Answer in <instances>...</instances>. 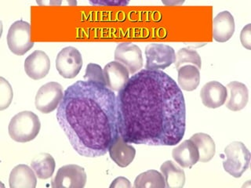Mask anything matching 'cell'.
Masks as SVG:
<instances>
[{
  "mask_svg": "<svg viewBox=\"0 0 251 188\" xmlns=\"http://www.w3.org/2000/svg\"><path fill=\"white\" fill-rule=\"evenodd\" d=\"M120 136L131 144L175 146L182 141L186 108L178 85L161 70L133 74L117 96Z\"/></svg>",
  "mask_w": 251,
  "mask_h": 188,
  "instance_id": "6da1fadb",
  "label": "cell"
},
{
  "mask_svg": "<svg viewBox=\"0 0 251 188\" xmlns=\"http://www.w3.org/2000/svg\"><path fill=\"white\" fill-rule=\"evenodd\" d=\"M82 67V55L76 48L65 47L57 54L56 68L63 78H73L76 77Z\"/></svg>",
  "mask_w": 251,
  "mask_h": 188,
  "instance_id": "9c48e42d",
  "label": "cell"
},
{
  "mask_svg": "<svg viewBox=\"0 0 251 188\" xmlns=\"http://www.w3.org/2000/svg\"><path fill=\"white\" fill-rule=\"evenodd\" d=\"M90 3L94 6H124L129 3L128 1H90Z\"/></svg>",
  "mask_w": 251,
  "mask_h": 188,
  "instance_id": "83f0119b",
  "label": "cell"
},
{
  "mask_svg": "<svg viewBox=\"0 0 251 188\" xmlns=\"http://www.w3.org/2000/svg\"><path fill=\"white\" fill-rule=\"evenodd\" d=\"M146 65L148 70H162L167 69L176 60L175 49L163 43H151L145 48Z\"/></svg>",
  "mask_w": 251,
  "mask_h": 188,
  "instance_id": "8992f818",
  "label": "cell"
},
{
  "mask_svg": "<svg viewBox=\"0 0 251 188\" xmlns=\"http://www.w3.org/2000/svg\"><path fill=\"white\" fill-rule=\"evenodd\" d=\"M175 65L176 70L184 65H194L197 69H201L202 60L200 54L194 49L182 48L176 53Z\"/></svg>",
  "mask_w": 251,
  "mask_h": 188,
  "instance_id": "cb8c5ba5",
  "label": "cell"
},
{
  "mask_svg": "<svg viewBox=\"0 0 251 188\" xmlns=\"http://www.w3.org/2000/svg\"><path fill=\"white\" fill-rule=\"evenodd\" d=\"M9 184L10 188H35L37 176L27 164H18L10 172Z\"/></svg>",
  "mask_w": 251,
  "mask_h": 188,
  "instance_id": "e0dca14e",
  "label": "cell"
},
{
  "mask_svg": "<svg viewBox=\"0 0 251 188\" xmlns=\"http://www.w3.org/2000/svg\"><path fill=\"white\" fill-rule=\"evenodd\" d=\"M56 117L75 151L86 158L105 155L120 136L116 94L100 82L69 86Z\"/></svg>",
  "mask_w": 251,
  "mask_h": 188,
  "instance_id": "7a4b0ae2",
  "label": "cell"
},
{
  "mask_svg": "<svg viewBox=\"0 0 251 188\" xmlns=\"http://www.w3.org/2000/svg\"><path fill=\"white\" fill-rule=\"evenodd\" d=\"M227 109L232 112H238L243 110L247 106L249 100V91L247 86L242 82L233 81L227 84Z\"/></svg>",
  "mask_w": 251,
  "mask_h": 188,
  "instance_id": "ac0fdd59",
  "label": "cell"
},
{
  "mask_svg": "<svg viewBox=\"0 0 251 188\" xmlns=\"http://www.w3.org/2000/svg\"><path fill=\"white\" fill-rule=\"evenodd\" d=\"M178 71V86L180 90L193 91L200 85V69L194 65H184L177 70Z\"/></svg>",
  "mask_w": 251,
  "mask_h": 188,
  "instance_id": "7402d4cb",
  "label": "cell"
},
{
  "mask_svg": "<svg viewBox=\"0 0 251 188\" xmlns=\"http://www.w3.org/2000/svg\"><path fill=\"white\" fill-rule=\"evenodd\" d=\"M110 188H130L131 184L128 179L125 178L124 176H120L112 181L110 185Z\"/></svg>",
  "mask_w": 251,
  "mask_h": 188,
  "instance_id": "f1b7e54d",
  "label": "cell"
},
{
  "mask_svg": "<svg viewBox=\"0 0 251 188\" xmlns=\"http://www.w3.org/2000/svg\"><path fill=\"white\" fill-rule=\"evenodd\" d=\"M50 69V60L43 51H34L25 61L26 74L34 80H39L47 76Z\"/></svg>",
  "mask_w": 251,
  "mask_h": 188,
  "instance_id": "8fae6325",
  "label": "cell"
},
{
  "mask_svg": "<svg viewBox=\"0 0 251 188\" xmlns=\"http://www.w3.org/2000/svg\"><path fill=\"white\" fill-rule=\"evenodd\" d=\"M103 70L106 86L113 92H120L129 81V70L121 63L109 62Z\"/></svg>",
  "mask_w": 251,
  "mask_h": 188,
  "instance_id": "7c38bea8",
  "label": "cell"
},
{
  "mask_svg": "<svg viewBox=\"0 0 251 188\" xmlns=\"http://www.w3.org/2000/svg\"><path fill=\"white\" fill-rule=\"evenodd\" d=\"M240 41L246 49H251V24H248L243 27L240 34Z\"/></svg>",
  "mask_w": 251,
  "mask_h": 188,
  "instance_id": "4316f807",
  "label": "cell"
},
{
  "mask_svg": "<svg viewBox=\"0 0 251 188\" xmlns=\"http://www.w3.org/2000/svg\"><path fill=\"white\" fill-rule=\"evenodd\" d=\"M41 123L34 112L24 111L12 118L8 131L10 137L18 143L33 141L40 131Z\"/></svg>",
  "mask_w": 251,
  "mask_h": 188,
  "instance_id": "3957f363",
  "label": "cell"
},
{
  "mask_svg": "<svg viewBox=\"0 0 251 188\" xmlns=\"http://www.w3.org/2000/svg\"><path fill=\"white\" fill-rule=\"evenodd\" d=\"M198 149L200 159L199 162L207 163L210 162L215 155L216 145L214 140L206 133H196L190 138Z\"/></svg>",
  "mask_w": 251,
  "mask_h": 188,
  "instance_id": "ffe728a7",
  "label": "cell"
},
{
  "mask_svg": "<svg viewBox=\"0 0 251 188\" xmlns=\"http://www.w3.org/2000/svg\"><path fill=\"white\" fill-rule=\"evenodd\" d=\"M14 97L11 85L6 79L0 78V110L3 111L10 105Z\"/></svg>",
  "mask_w": 251,
  "mask_h": 188,
  "instance_id": "d4e9b609",
  "label": "cell"
},
{
  "mask_svg": "<svg viewBox=\"0 0 251 188\" xmlns=\"http://www.w3.org/2000/svg\"><path fill=\"white\" fill-rule=\"evenodd\" d=\"M225 155L226 159L223 162V167L226 172L235 178L241 177L251 163V153L245 144L234 141L226 147Z\"/></svg>",
  "mask_w": 251,
  "mask_h": 188,
  "instance_id": "277c9868",
  "label": "cell"
},
{
  "mask_svg": "<svg viewBox=\"0 0 251 188\" xmlns=\"http://www.w3.org/2000/svg\"><path fill=\"white\" fill-rule=\"evenodd\" d=\"M115 60L127 69L129 74L138 72L143 67V57L140 47L130 43H120L115 50Z\"/></svg>",
  "mask_w": 251,
  "mask_h": 188,
  "instance_id": "30bf717a",
  "label": "cell"
},
{
  "mask_svg": "<svg viewBox=\"0 0 251 188\" xmlns=\"http://www.w3.org/2000/svg\"><path fill=\"white\" fill-rule=\"evenodd\" d=\"M161 173L164 177L166 188H182L185 184V173L173 161H166L160 166Z\"/></svg>",
  "mask_w": 251,
  "mask_h": 188,
  "instance_id": "d6986e66",
  "label": "cell"
},
{
  "mask_svg": "<svg viewBox=\"0 0 251 188\" xmlns=\"http://www.w3.org/2000/svg\"><path fill=\"white\" fill-rule=\"evenodd\" d=\"M172 157L180 166L192 168L200 159L198 149L191 140H186L174 148Z\"/></svg>",
  "mask_w": 251,
  "mask_h": 188,
  "instance_id": "2e32d148",
  "label": "cell"
},
{
  "mask_svg": "<svg viewBox=\"0 0 251 188\" xmlns=\"http://www.w3.org/2000/svg\"><path fill=\"white\" fill-rule=\"evenodd\" d=\"M64 96L63 88L58 82H50L42 86L35 96V108L44 114H49L58 108Z\"/></svg>",
  "mask_w": 251,
  "mask_h": 188,
  "instance_id": "52a82bcc",
  "label": "cell"
},
{
  "mask_svg": "<svg viewBox=\"0 0 251 188\" xmlns=\"http://www.w3.org/2000/svg\"><path fill=\"white\" fill-rule=\"evenodd\" d=\"M108 152L111 159L118 166L122 168L128 166L133 162L136 155L135 148L125 142L120 136L110 146Z\"/></svg>",
  "mask_w": 251,
  "mask_h": 188,
  "instance_id": "9a60e30c",
  "label": "cell"
},
{
  "mask_svg": "<svg viewBox=\"0 0 251 188\" xmlns=\"http://www.w3.org/2000/svg\"><path fill=\"white\" fill-rule=\"evenodd\" d=\"M7 44L12 53L18 56L25 54L34 47L31 41V25L20 20L12 24L7 34Z\"/></svg>",
  "mask_w": 251,
  "mask_h": 188,
  "instance_id": "5b68a950",
  "label": "cell"
},
{
  "mask_svg": "<svg viewBox=\"0 0 251 188\" xmlns=\"http://www.w3.org/2000/svg\"><path fill=\"white\" fill-rule=\"evenodd\" d=\"M235 20L228 11H222L213 21V37L218 43L228 41L235 32Z\"/></svg>",
  "mask_w": 251,
  "mask_h": 188,
  "instance_id": "5bb4252c",
  "label": "cell"
},
{
  "mask_svg": "<svg viewBox=\"0 0 251 188\" xmlns=\"http://www.w3.org/2000/svg\"><path fill=\"white\" fill-rule=\"evenodd\" d=\"M136 188H164L166 182L161 172L157 170H148L137 176L134 180Z\"/></svg>",
  "mask_w": 251,
  "mask_h": 188,
  "instance_id": "603a6c76",
  "label": "cell"
},
{
  "mask_svg": "<svg viewBox=\"0 0 251 188\" xmlns=\"http://www.w3.org/2000/svg\"><path fill=\"white\" fill-rule=\"evenodd\" d=\"M85 80L92 81V82H100L101 84L105 85L104 70L100 65L90 63L87 65L86 72L84 74Z\"/></svg>",
  "mask_w": 251,
  "mask_h": 188,
  "instance_id": "484cf974",
  "label": "cell"
},
{
  "mask_svg": "<svg viewBox=\"0 0 251 188\" xmlns=\"http://www.w3.org/2000/svg\"><path fill=\"white\" fill-rule=\"evenodd\" d=\"M84 168L71 164L61 167L51 181L53 188H82L86 183Z\"/></svg>",
  "mask_w": 251,
  "mask_h": 188,
  "instance_id": "ba28073f",
  "label": "cell"
},
{
  "mask_svg": "<svg viewBox=\"0 0 251 188\" xmlns=\"http://www.w3.org/2000/svg\"><path fill=\"white\" fill-rule=\"evenodd\" d=\"M200 97L202 104L207 108L212 109L220 108L227 100V88L219 82L211 81L202 86Z\"/></svg>",
  "mask_w": 251,
  "mask_h": 188,
  "instance_id": "4fadbf2b",
  "label": "cell"
},
{
  "mask_svg": "<svg viewBox=\"0 0 251 188\" xmlns=\"http://www.w3.org/2000/svg\"><path fill=\"white\" fill-rule=\"evenodd\" d=\"M31 166L38 178L47 180L53 176L56 163L52 155L40 153L31 161Z\"/></svg>",
  "mask_w": 251,
  "mask_h": 188,
  "instance_id": "44dd1931",
  "label": "cell"
}]
</instances>
